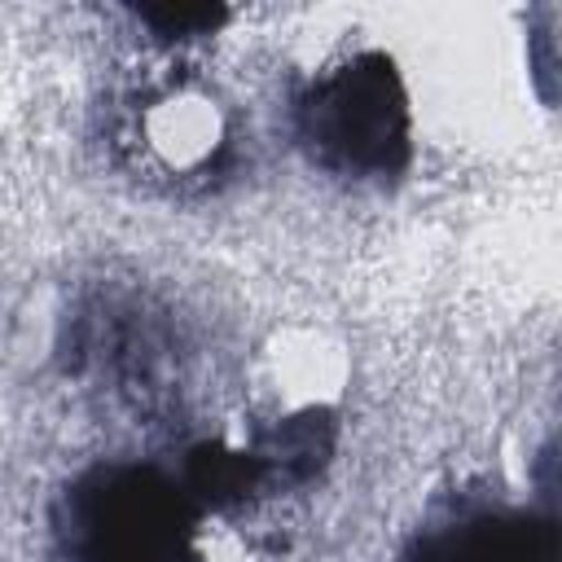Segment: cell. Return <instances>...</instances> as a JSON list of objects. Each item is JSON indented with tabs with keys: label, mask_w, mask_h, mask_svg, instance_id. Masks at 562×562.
Wrapping results in <instances>:
<instances>
[{
	"label": "cell",
	"mask_w": 562,
	"mask_h": 562,
	"mask_svg": "<svg viewBox=\"0 0 562 562\" xmlns=\"http://www.w3.org/2000/svg\"><path fill=\"white\" fill-rule=\"evenodd\" d=\"M66 562H202L193 549V496L154 465H97L79 474L53 514Z\"/></svg>",
	"instance_id": "1"
},
{
	"label": "cell",
	"mask_w": 562,
	"mask_h": 562,
	"mask_svg": "<svg viewBox=\"0 0 562 562\" xmlns=\"http://www.w3.org/2000/svg\"><path fill=\"white\" fill-rule=\"evenodd\" d=\"M294 127L312 162L334 176H395L413 149L408 97L386 53H360L312 79Z\"/></svg>",
	"instance_id": "2"
},
{
	"label": "cell",
	"mask_w": 562,
	"mask_h": 562,
	"mask_svg": "<svg viewBox=\"0 0 562 562\" xmlns=\"http://www.w3.org/2000/svg\"><path fill=\"white\" fill-rule=\"evenodd\" d=\"M404 562H562V536L553 509L465 505L426 522Z\"/></svg>",
	"instance_id": "3"
},
{
	"label": "cell",
	"mask_w": 562,
	"mask_h": 562,
	"mask_svg": "<svg viewBox=\"0 0 562 562\" xmlns=\"http://www.w3.org/2000/svg\"><path fill=\"white\" fill-rule=\"evenodd\" d=\"M224 18V9H140V22H149L158 35H202L215 31Z\"/></svg>",
	"instance_id": "4"
}]
</instances>
